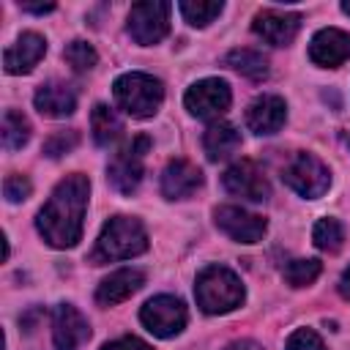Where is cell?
<instances>
[{
  "label": "cell",
  "instance_id": "obj_1",
  "mask_svg": "<svg viewBox=\"0 0 350 350\" xmlns=\"http://www.w3.org/2000/svg\"><path fill=\"white\" fill-rule=\"evenodd\" d=\"M88 194H90V180L82 172H74L63 178L44 208L38 211V232L44 241L55 249H71L82 238V216L88 208Z\"/></svg>",
  "mask_w": 350,
  "mask_h": 350
},
{
  "label": "cell",
  "instance_id": "obj_2",
  "mask_svg": "<svg viewBox=\"0 0 350 350\" xmlns=\"http://www.w3.org/2000/svg\"><path fill=\"white\" fill-rule=\"evenodd\" d=\"M145 249H148V232L142 221L134 216H112L98 232L93 260L96 262L129 260L134 254H142Z\"/></svg>",
  "mask_w": 350,
  "mask_h": 350
},
{
  "label": "cell",
  "instance_id": "obj_3",
  "mask_svg": "<svg viewBox=\"0 0 350 350\" xmlns=\"http://www.w3.org/2000/svg\"><path fill=\"white\" fill-rule=\"evenodd\" d=\"M194 298H197L202 312L221 314V312H230V309L241 306L243 284H241V279L230 268H224V265H205L197 273Z\"/></svg>",
  "mask_w": 350,
  "mask_h": 350
},
{
  "label": "cell",
  "instance_id": "obj_4",
  "mask_svg": "<svg viewBox=\"0 0 350 350\" xmlns=\"http://www.w3.org/2000/svg\"><path fill=\"white\" fill-rule=\"evenodd\" d=\"M115 101L131 118H150L164 101V85L142 71H129L115 79Z\"/></svg>",
  "mask_w": 350,
  "mask_h": 350
},
{
  "label": "cell",
  "instance_id": "obj_5",
  "mask_svg": "<svg viewBox=\"0 0 350 350\" xmlns=\"http://www.w3.org/2000/svg\"><path fill=\"white\" fill-rule=\"evenodd\" d=\"M150 150V139L145 134L131 137V142H126L109 161L107 167V178L109 183L120 191V194H131L145 172V153Z\"/></svg>",
  "mask_w": 350,
  "mask_h": 350
},
{
  "label": "cell",
  "instance_id": "obj_6",
  "mask_svg": "<svg viewBox=\"0 0 350 350\" xmlns=\"http://www.w3.org/2000/svg\"><path fill=\"white\" fill-rule=\"evenodd\" d=\"M282 178H284V183H287L293 191H298V194L306 197V200L323 197V194L328 191V186H331V172H328V167H325L317 156H312V153H295V156L287 161Z\"/></svg>",
  "mask_w": 350,
  "mask_h": 350
},
{
  "label": "cell",
  "instance_id": "obj_7",
  "mask_svg": "<svg viewBox=\"0 0 350 350\" xmlns=\"http://www.w3.org/2000/svg\"><path fill=\"white\" fill-rule=\"evenodd\" d=\"M170 11H172V5L161 3V0H145V3L131 5L129 25H126L129 36L142 46L159 44L170 33Z\"/></svg>",
  "mask_w": 350,
  "mask_h": 350
},
{
  "label": "cell",
  "instance_id": "obj_8",
  "mask_svg": "<svg viewBox=\"0 0 350 350\" xmlns=\"http://www.w3.org/2000/svg\"><path fill=\"white\" fill-rule=\"evenodd\" d=\"M139 320H142V325L153 336L167 339V336H175V334L183 331V325H186V306L175 295H156V298H150L139 309Z\"/></svg>",
  "mask_w": 350,
  "mask_h": 350
},
{
  "label": "cell",
  "instance_id": "obj_9",
  "mask_svg": "<svg viewBox=\"0 0 350 350\" xmlns=\"http://www.w3.org/2000/svg\"><path fill=\"white\" fill-rule=\"evenodd\" d=\"M230 101H232L230 85L224 79H216V77L194 82L183 96L186 109L197 118H219L221 112H227Z\"/></svg>",
  "mask_w": 350,
  "mask_h": 350
},
{
  "label": "cell",
  "instance_id": "obj_10",
  "mask_svg": "<svg viewBox=\"0 0 350 350\" xmlns=\"http://www.w3.org/2000/svg\"><path fill=\"white\" fill-rule=\"evenodd\" d=\"M221 183L232 197H241V200H249V202H262L271 194V186H268L262 170L249 159H241V161L230 164Z\"/></svg>",
  "mask_w": 350,
  "mask_h": 350
},
{
  "label": "cell",
  "instance_id": "obj_11",
  "mask_svg": "<svg viewBox=\"0 0 350 350\" xmlns=\"http://www.w3.org/2000/svg\"><path fill=\"white\" fill-rule=\"evenodd\" d=\"M213 219H216V227L224 235H230L232 241H238V243H257L265 235V219L257 216V213H249V211H243L238 205L216 208Z\"/></svg>",
  "mask_w": 350,
  "mask_h": 350
},
{
  "label": "cell",
  "instance_id": "obj_12",
  "mask_svg": "<svg viewBox=\"0 0 350 350\" xmlns=\"http://www.w3.org/2000/svg\"><path fill=\"white\" fill-rule=\"evenodd\" d=\"M52 339L57 350H79L90 339V325L71 304H60L52 312Z\"/></svg>",
  "mask_w": 350,
  "mask_h": 350
},
{
  "label": "cell",
  "instance_id": "obj_13",
  "mask_svg": "<svg viewBox=\"0 0 350 350\" xmlns=\"http://www.w3.org/2000/svg\"><path fill=\"white\" fill-rule=\"evenodd\" d=\"M298 27H301V16L293 14V11H276V8H265L254 16L252 22V30L273 44V46H287L295 36H298Z\"/></svg>",
  "mask_w": 350,
  "mask_h": 350
},
{
  "label": "cell",
  "instance_id": "obj_14",
  "mask_svg": "<svg viewBox=\"0 0 350 350\" xmlns=\"http://www.w3.org/2000/svg\"><path fill=\"white\" fill-rule=\"evenodd\" d=\"M309 57L325 68L342 66L345 60H350V33H345L339 27H325V30L314 33V38L309 44Z\"/></svg>",
  "mask_w": 350,
  "mask_h": 350
},
{
  "label": "cell",
  "instance_id": "obj_15",
  "mask_svg": "<svg viewBox=\"0 0 350 350\" xmlns=\"http://www.w3.org/2000/svg\"><path fill=\"white\" fill-rule=\"evenodd\" d=\"M200 186H202V172L186 159H172L161 172V194L167 200H186Z\"/></svg>",
  "mask_w": 350,
  "mask_h": 350
},
{
  "label": "cell",
  "instance_id": "obj_16",
  "mask_svg": "<svg viewBox=\"0 0 350 350\" xmlns=\"http://www.w3.org/2000/svg\"><path fill=\"white\" fill-rule=\"evenodd\" d=\"M46 52V41L38 33H22L5 52H3V66L8 74H27L38 66V60Z\"/></svg>",
  "mask_w": 350,
  "mask_h": 350
},
{
  "label": "cell",
  "instance_id": "obj_17",
  "mask_svg": "<svg viewBox=\"0 0 350 350\" xmlns=\"http://www.w3.org/2000/svg\"><path fill=\"white\" fill-rule=\"evenodd\" d=\"M287 107L279 96H260L246 109V126L254 134H276L284 126Z\"/></svg>",
  "mask_w": 350,
  "mask_h": 350
},
{
  "label": "cell",
  "instance_id": "obj_18",
  "mask_svg": "<svg viewBox=\"0 0 350 350\" xmlns=\"http://www.w3.org/2000/svg\"><path fill=\"white\" fill-rule=\"evenodd\" d=\"M142 284H145V273L142 271H137V268H118L107 279H101V284L96 287V301L101 306H115V304L126 301L129 295H134Z\"/></svg>",
  "mask_w": 350,
  "mask_h": 350
},
{
  "label": "cell",
  "instance_id": "obj_19",
  "mask_svg": "<svg viewBox=\"0 0 350 350\" xmlns=\"http://www.w3.org/2000/svg\"><path fill=\"white\" fill-rule=\"evenodd\" d=\"M33 101H36V109L41 115H46V118H66V115H71L77 109V93H74V88L66 85V82H57V79L44 82L36 90V98Z\"/></svg>",
  "mask_w": 350,
  "mask_h": 350
},
{
  "label": "cell",
  "instance_id": "obj_20",
  "mask_svg": "<svg viewBox=\"0 0 350 350\" xmlns=\"http://www.w3.org/2000/svg\"><path fill=\"white\" fill-rule=\"evenodd\" d=\"M238 145H241V134L235 131L232 123H224V120L211 123L205 129V134H202V148H205V153H208L211 161H219V159L232 156L238 150Z\"/></svg>",
  "mask_w": 350,
  "mask_h": 350
},
{
  "label": "cell",
  "instance_id": "obj_21",
  "mask_svg": "<svg viewBox=\"0 0 350 350\" xmlns=\"http://www.w3.org/2000/svg\"><path fill=\"white\" fill-rule=\"evenodd\" d=\"M90 129H93V139L96 145L107 148L112 145L120 131H123V120L115 115V109H109L107 104H96L93 112H90Z\"/></svg>",
  "mask_w": 350,
  "mask_h": 350
},
{
  "label": "cell",
  "instance_id": "obj_22",
  "mask_svg": "<svg viewBox=\"0 0 350 350\" xmlns=\"http://www.w3.org/2000/svg\"><path fill=\"white\" fill-rule=\"evenodd\" d=\"M224 63H227L230 68H235L238 74L249 77V79H265V77H268V60H265L262 52H257V49H246V46L232 49V52H227Z\"/></svg>",
  "mask_w": 350,
  "mask_h": 350
},
{
  "label": "cell",
  "instance_id": "obj_23",
  "mask_svg": "<svg viewBox=\"0 0 350 350\" xmlns=\"http://www.w3.org/2000/svg\"><path fill=\"white\" fill-rule=\"evenodd\" d=\"M0 137H3V148L5 150H19L30 139V120L22 112H16V109H5L3 112V131H0Z\"/></svg>",
  "mask_w": 350,
  "mask_h": 350
},
{
  "label": "cell",
  "instance_id": "obj_24",
  "mask_svg": "<svg viewBox=\"0 0 350 350\" xmlns=\"http://www.w3.org/2000/svg\"><path fill=\"white\" fill-rule=\"evenodd\" d=\"M178 8H180V14H183V19L189 25L205 27L221 14L224 5L221 3H208V0H183V3H178Z\"/></svg>",
  "mask_w": 350,
  "mask_h": 350
},
{
  "label": "cell",
  "instance_id": "obj_25",
  "mask_svg": "<svg viewBox=\"0 0 350 350\" xmlns=\"http://www.w3.org/2000/svg\"><path fill=\"white\" fill-rule=\"evenodd\" d=\"M312 238H314V246L323 249V252H339L342 241H345V230L336 219H320L312 230Z\"/></svg>",
  "mask_w": 350,
  "mask_h": 350
},
{
  "label": "cell",
  "instance_id": "obj_26",
  "mask_svg": "<svg viewBox=\"0 0 350 350\" xmlns=\"http://www.w3.org/2000/svg\"><path fill=\"white\" fill-rule=\"evenodd\" d=\"M320 271H323L320 260H293L284 268V279L293 287H306L320 276Z\"/></svg>",
  "mask_w": 350,
  "mask_h": 350
},
{
  "label": "cell",
  "instance_id": "obj_27",
  "mask_svg": "<svg viewBox=\"0 0 350 350\" xmlns=\"http://www.w3.org/2000/svg\"><path fill=\"white\" fill-rule=\"evenodd\" d=\"M63 57H66V63L74 68V71H88V68H93L96 66V60H98V55H96V49L88 44V41H71L66 49H63Z\"/></svg>",
  "mask_w": 350,
  "mask_h": 350
},
{
  "label": "cell",
  "instance_id": "obj_28",
  "mask_svg": "<svg viewBox=\"0 0 350 350\" xmlns=\"http://www.w3.org/2000/svg\"><path fill=\"white\" fill-rule=\"evenodd\" d=\"M77 145H79V131H74V129H68V131H55V134L44 142V156L57 159V156L74 150Z\"/></svg>",
  "mask_w": 350,
  "mask_h": 350
},
{
  "label": "cell",
  "instance_id": "obj_29",
  "mask_svg": "<svg viewBox=\"0 0 350 350\" xmlns=\"http://www.w3.org/2000/svg\"><path fill=\"white\" fill-rule=\"evenodd\" d=\"M30 191H33V186H30V180H27L25 175H16V172L5 175V180H3V194H5L8 202H22V200L30 197Z\"/></svg>",
  "mask_w": 350,
  "mask_h": 350
},
{
  "label": "cell",
  "instance_id": "obj_30",
  "mask_svg": "<svg viewBox=\"0 0 350 350\" xmlns=\"http://www.w3.org/2000/svg\"><path fill=\"white\" fill-rule=\"evenodd\" d=\"M287 350H325V345L312 328H298V331L290 334Z\"/></svg>",
  "mask_w": 350,
  "mask_h": 350
},
{
  "label": "cell",
  "instance_id": "obj_31",
  "mask_svg": "<svg viewBox=\"0 0 350 350\" xmlns=\"http://www.w3.org/2000/svg\"><path fill=\"white\" fill-rule=\"evenodd\" d=\"M101 350H150V345H145L142 339L137 336H120L115 342H107Z\"/></svg>",
  "mask_w": 350,
  "mask_h": 350
},
{
  "label": "cell",
  "instance_id": "obj_32",
  "mask_svg": "<svg viewBox=\"0 0 350 350\" xmlns=\"http://www.w3.org/2000/svg\"><path fill=\"white\" fill-rule=\"evenodd\" d=\"M19 8H22V11H30V14H49V11H55V3H38V5H33V3H19Z\"/></svg>",
  "mask_w": 350,
  "mask_h": 350
},
{
  "label": "cell",
  "instance_id": "obj_33",
  "mask_svg": "<svg viewBox=\"0 0 350 350\" xmlns=\"http://www.w3.org/2000/svg\"><path fill=\"white\" fill-rule=\"evenodd\" d=\"M224 350H262L257 342H252V339H235V342H230Z\"/></svg>",
  "mask_w": 350,
  "mask_h": 350
},
{
  "label": "cell",
  "instance_id": "obj_34",
  "mask_svg": "<svg viewBox=\"0 0 350 350\" xmlns=\"http://www.w3.org/2000/svg\"><path fill=\"white\" fill-rule=\"evenodd\" d=\"M339 293L350 301V268H347V271L342 273V279H339Z\"/></svg>",
  "mask_w": 350,
  "mask_h": 350
},
{
  "label": "cell",
  "instance_id": "obj_35",
  "mask_svg": "<svg viewBox=\"0 0 350 350\" xmlns=\"http://www.w3.org/2000/svg\"><path fill=\"white\" fill-rule=\"evenodd\" d=\"M342 11H345V14H350V0H347V3H342Z\"/></svg>",
  "mask_w": 350,
  "mask_h": 350
},
{
  "label": "cell",
  "instance_id": "obj_36",
  "mask_svg": "<svg viewBox=\"0 0 350 350\" xmlns=\"http://www.w3.org/2000/svg\"><path fill=\"white\" fill-rule=\"evenodd\" d=\"M347 148H350V134H347Z\"/></svg>",
  "mask_w": 350,
  "mask_h": 350
}]
</instances>
